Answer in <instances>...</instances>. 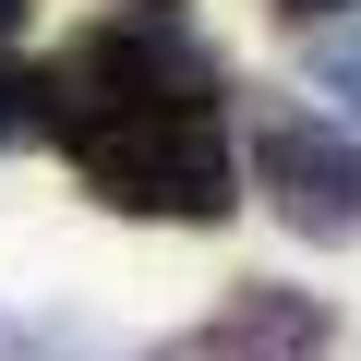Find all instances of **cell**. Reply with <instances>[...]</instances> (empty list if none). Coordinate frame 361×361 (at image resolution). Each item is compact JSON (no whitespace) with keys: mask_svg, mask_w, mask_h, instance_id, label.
<instances>
[{"mask_svg":"<svg viewBox=\"0 0 361 361\" xmlns=\"http://www.w3.org/2000/svg\"><path fill=\"white\" fill-rule=\"evenodd\" d=\"M313 73H325V85H337V97H349V109H361V25H337V37H325V49H313Z\"/></svg>","mask_w":361,"mask_h":361,"instance_id":"6","label":"cell"},{"mask_svg":"<svg viewBox=\"0 0 361 361\" xmlns=\"http://www.w3.org/2000/svg\"><path fill=\"white\" fill-rule=\"evenodd\" d=\"M13 37H25V0H0V49H13Z\"/></svg>","mask_w":361,"mask_h":361,"instance_id":"8","label":"cell"},{"mask_svg":"<svg viewBox=\"0 0 361 361\" xmlns=\"http://www.w3.org/2000/svg\"><path fill=\"white\" fill-rule=\"evenodd\" d=\"M109 109H217V49L169 13H121L97 25L61 73H49V133H85Z\"/></svg>","mask_w":361,"mask_h":361,"instance_id":"2","label":"cell"},{"mask_svg":"<svg viewBox=\"0 0 361 361\" xmlns=\"http://www.w3.org/2000/svg\"><path fill=\"white\" fill-rule=\"evenodd\" d=\"M25 133H49V73L0 61V145H25Z\"/></svg>","mask_w":361,"mask_h":361,"instance_id":"5","label":"cell"},{"mask_svg":"<svg viewBox=\"0 0 361 361\" xmlns=\"http://www.w3.org/2000/svg\"><path fill=\"white\" fill-rule=\"evenodd\" d=\"M253 180H265V205L301 229V241H361V145L325 133V121H265L253 133Z\"/></svg>","mask_w":361,"mask_h":361,"instance_id":"3","label":"cell"},{"mask_svg":"<svg viewBox=\"0 0 361 361\" xmlns=\"http://www.w3.org/2000/svg\"><path fill=\"white\" fill-rule=\"evenodd\" d=\"M169 361H325V301H301V289H229L217 301V325H193Z\"/></svg>","mask_w":361,"mask_h":361,"instance_id":"4","label":"cell"},{"mask_svg":"<svg viewBox=\"0 0 361 361\" xmlns=\"http://www.w3.org/2000/svg\"><path fill=\"white\" fill-rule=\"evenodd\" d=\"M85 193L121 205V217H180V229H217L241 193H229V133L217 109H109L85 133H61Z\"/></svg>","mask_w":361,"mask_h":361,"instance_id":"1","label":"cell"},{"mask_svg":"<svg viewBox=\"0 0 361 361\" xmlns=\"http://www.w3.org/2000/svg\"><path fill=\"white\" fill-rule=\"evenodd\" d=\"M277 13H301V25H337V13H349V0H277Z\"/></svg>","mask_w":361,"mask_h":361,"instance_id":"7","label":"cell"}]
</instances>
